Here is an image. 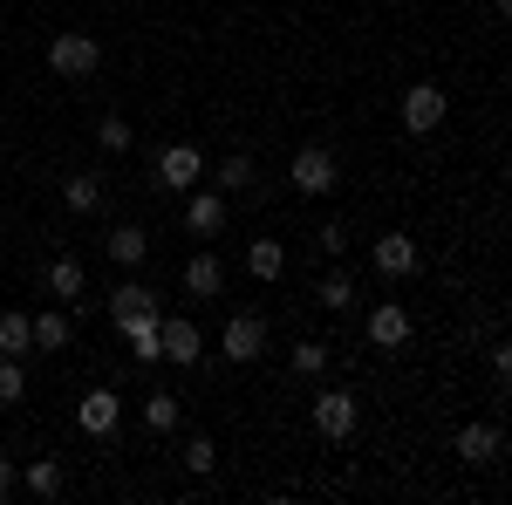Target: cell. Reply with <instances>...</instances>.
Wrapping results in <instances>:
<instances>
[{
  "instance_id": "484cf974",
  "label": "cell",
  "mask_w": 512,
  "mask_h": 505,
  "mask_svg": "<svg viewBox=\"0 0 512 505\" xmlns=\"http://www.w3.org/2000/svg\"><path fill=\"white\" fill-rule=\"evenodd\" d=\"M96 144H103L110 157H123L130 144H137V130H130V117H103V123H96Z\"/></svg>"
},
{
  "instance_id": "5b68a950",
  "label": "cell",
  "mask_w": 512,
  "mask_h": 505,
  "mask_svg": "<svg viewBox=\"0 0 512 505\" xmlns=\"http://www.w3.org/2000/svg\"><path fill=\"white\" fill-rule=\"evenodd\" d=\"M410 335H417V321H410V308H403V301H376V308H369V321H362V342H369V349H383V355H396Z\"/></svg>"
},
{
  "instance_id": "3957f363",
  "label": "cell",
  "mask_w": 512,
  "mask_h": 505,
  "mask_svg": "<svg viewBox=\"0 0 512 505\" xmlns=\"http://www.w3.org/2000/svg\"><path fill=\"white\" fill-rule=\"evenodd\" d=\"M444 117H451V96H444L437 82H410V89H403V130H410V137H437Z\"/></svg>"
},
{
  "instance_id": "ba28073f",
  "label": "cell",
  "mask_w": 512,
  "mask_h": 505,
  "mask_svg": "<svg viewBox=\"0 0 512 505\" xmlns=\"http://www.w3.org/2000/svg\"><path fill=\"white\" fill-rule=\"evenodd\" d=\"M369 267L383 273V280H410V273L424 267V253H417L410 233H383V239H369Z\"/></svg>"
},
{
  "instance_id": "4fadbf2b",
  "label": "cell",
  "mask_w": 512,
  "mask_h": 505,
  "mask_svg": "<svg viewBox=\"0 0 512 505\" xmlns=\"http://www.w3.org/2000/svg\"><path fill=\"white\" fill-rule=\"evenodd\" d=\"M62 308H82L89 301V273H82V260H48V280H41Z\"/></svg>"
},
{
  "instance_id": "ac0fdd59",
  "label": "cell",
  "mask_w": 512,
  "mask_h": 505,
  "mask_svg": "<svg viewBox=\"0 0 512 505\" xmlns=\"http://www.w3.org/2000/svg\"><path fill=\"white\" fill-rule=\"evenodd\" d=\"M28 328H35V355L69 349V314H62V308H41V314H28Z\"/></svg>"
},
{
  "instance_id": "7a4b0ae2",
  "label": "cell",
  "mask_w": 512,
  "mask_h": 505,
  "mask_svg": "<svg viewBox=\"0 0 512 505\" xmlns=\"http://www.w3.org/2000/svg\"><path fill=\"white\" fill-rule=\"evenodd\" d=\"M287 185H294L301 198H328L335 185H342L335 151H328V144H301V151H294V164H287Z\"/></svg>"
},
{
  "instance_id": "d6986e66",
  "label": "cell",
  "mask_w": 512,
  "mask_h": 505,
  "mask_svg": "<svg viewBox=\"0 0 512 505\" xmlns=\"http://www.w3.org/2000/svg\"><path fill=\"white\" fill-rule=\"evenodd\" d=\"M0 355H14V362H28V355H35V328H28V314H21V308L0 314Z\"/></svg>"
},
{
  "instance_id": "8fae6325",
  "label": "cell",
  "mask_w": 512,
  "mask_h": 505,
  "mask_svg": "<svg viewBox=\"0 0 512 505\" xmlns=\"http://www.w3.org/2000/svg\"><path fill=\"white\" fill-rule=\"evenodd\" d=\"M117 424H123V396L117 389H89V396L76 403V430L82 437H110Z\"/></svg>"
},
{
  "instance_id": "d4e9b609",
  "label": "cell",
  "mask_w": 512,
  "mask_h": 505,
  "mask_svg": "<svg viewBox=\"0 0 512 505\" xmlns=\"http://www.w3.org/2000/svg\"><path fill=\"white\" fill-rule=\"evenodd\" d=\"M144 253H151V233H144V226H117V233H110V260H117V267H144Z\"/></svg>"
},
{
  "instance_id": "f546056e",
  "label": "cell",
  "mask_w": 512,
  "mask_h": 505,
  "mask_svg": "<svg viewBox=\"0 0 512 505\" xmlns=\"http://www.w3.org/2000/svg\"><path fill=\"white\" fill-rule=\"evenodd\" d=\"M315 246L328 253V260H342V253H349V226H342V219H328V226L315 233Z\"/></svg>"
},
{
  "instance_id": "f1b7e54d",
  "label": "cell",
  "mask_w": 512,
  "mask_h": 505,
  "mask_svg": "<svg viewBox=\"0 0 512 505\" xmlns=\"http://www.w3.org/2000/svg\"><path fill=\"white\" fill-rule=\"evenodd\" d=\"M28 396V376H21V362L14 355H0V403H21Z\"/></svg>"
},
{
  "instance_id": "e0dca14e",
  "label": "cell",
  "mask_w": 512,
  "mask_h": 505,
  "mask_svg": "<svg viewBox=\"0 0 512 505\" xmlns=\"http://www.w3.org/2000/svg\"><path fill=\"white\" fill-rule=\"evenodd\" d=\"M219 287H226V267H219V253H192V260H185V294L212 301Z\"/></svg>"
},
{
  "instance_id": "9c48e42d",
  "label": "cell",
  "mask_w": 512,
  "mask_h": 505,
  "mask_svg": "<svg viewBox=\"0 0 512 505\" xmlns=\"http://www.w3.org/2000/svg\"><path fill=\"white\" fill-rule=\"evenodd\" d=\"M185 233H192V239H219V233H226V192L192 185V192H185Z\"/></svg>"
},
{
  "instance_id": "2e32d148",
  "label": "cell",
  "mask_w": 512,
  "mask_h": 505,
  "mask_svg": "<svg viewBox=\"0 0 512 505\" xmlns=\"http://www.w3.org/2000/svg\"><path fill=\"white\" fill-rule=\"evenodd\" d=\"M62 485H69L62 458H28V465H21V492H28V499H62Z\"/></svg>"
},
{
  "instance_id": "7402d4cb",
  "label": "cell",
  "mask_w": 512,
  "mask_h": 505,
  "mask_svg": "<svg viewBox=\"0 0 512 505\" xmlns=\"http://www.w3.org/2000/svg\"><path fill=\"white\" fill-rule=\"evenodd\" d=\"M246 273H253V280H280V273H287V246H280V239H253V246H246Z\"/></svg>"
},
{
  "instance_id": "ffe728a7",
  "label": "cell",
  "mask_w": 512,
  "mask_h": 505,
  "mask_svg": "<svg viewBox=\"0 0 512 505\" xmlns=\"http://www.w3.org/2000/svg\"><path fill=\"white\" fill-rule=\"evenodd\" d=\"M253 185H260V171H253V157H246V151H233L219 171H212V192H226V198H233V192H253Z\"/></svg>"
},
{
  "instance_id": "9a60e30c",
  "label": "cell",
  "mask_w": 512,
  "mask_h": 505,
  "mask_svg": "<svg viewBox=\"0 0 512 505\" xmlns=\"http://www.w3.org/2000/svg\"><path fill=\"white\" fill-rule=\"evenodd\" d=\"M499 451H506L499 424H465L458 430V458H465V465H499Z\"/></svg>"
},
{
  "instance_id": "83f0119b",
  "label": "cell",
  "mask_w": 512,
  "mask_h": 505,
  "mask_svg": "<svg viewBox=\"0 0 512 505\" xmlns=\"http://www.w3.org/2000/svg\"><path fill=\"white\" fill-rule=\"evenodd\" d=\"M328 369V342H294V376H321Z\"/></svg>"
},
{
  "instance_id": "cb8c5ba5",
  "label": "cell",
  "mask_w": 512,
  "mask_h": 505,
  "mask_svg": "<svg viewBox=\"0 0 512 505\" xmlns=\"http://www.w3.org/2000/svg\"><path fill=\"white\" fill-rule=\"evenodd\" d=\"M144 308H158V294H151L144 280H117V287H110V321H123V314H144Z\"/></svg>"
},
{
  "instance_id": "30bf717a",
  "label": "cell",
  "mask_w": 512,
  "mask_h": 505,
  "mask_svg": "<svg viewBox=\"0 0 512 505\" xmlns=\"http://www.w3.org/2000/svg\"><path fill=\"white\" fill-rule=\"evenodd\" d=\"M219 355H226V362H260V355H267V321H260V314H233L226 335H219Z\"/></svg>"
},
{
  "instance_id": "8992f818",
  "label": "cell",
  "mask_w": 512,
  "mask_h": 505,
  "mask_svg": "<svg viewBox=\"0 0 512 505\" xmlns=\"http://www.w3.org/2000/svg\"><path fill=\"white\" fill-rule=\"evenodd\" d=\"M158 185H164V192H192V185H205V151L185 144V137L164 144V151H158Z\"/></svg>"
},
{
  "instance_id": "4dcf8cb0",
  "label": "cell",
  "mask_w": 512,
  "mask_h": 505,
  "mask_svg": "<svg viewBox=\"0 0 512 505\" xmlns=\"http://www.w3.org/2000/svg\"><path fill=\"white\" fill-rule=\"evenodd\" d=\"M14 485H21V465H14V458H0V499H7Z\"/></svg>"
},
{
  "instance_id": "7c38bea8",
  "label": "cell",
  "mask_w": 512,
  "mask_h": 505,
  "mask_svg": "<svg viewBox=\"0 0 512 505\" xmlns=\"http://www.w3.org/2000/svg\"><path fill=\"white\" fill-rule=\"evenodd\" d=\"M164 362H178V369H198V355H205V335H198V321L185 314H164Z\"/></svg>"
},
{
  "instance_id": "603a6c76",
  "label": "cell",
  "mask_w": 512,
  "mask_h": 505,
  "mask_svg": "<svg viewBox=\"0 0 512 505\" xmlns=\"http://www.w3.org/2000/svg\"><path fill=\"white\" fill-rule=\"evenodd\" d=\"M315 301H321L328 314H349V308H355V273H342V267L321 273V280H315Z\"/></svg>"
},
{
  "instance_id": "277c9868",
  "label": "cell",
  "mask_w": 512,
  "mask_h": 505,
  "mask_svg": "<svg viewBox=\"0 0 512 505\" xmlns=\"http://www.w3.org/2000/svg\"><path fill=\"white\" fill-rule=\"evenodd\" d=\"M48 69L69 76V82L96 76V69H103V41H96V35H55V41H48Z\"/></svg>"
},
{
  "instance_id": "6da1fadb",
  "label": "cell",
  "mask_w": 512,
  "mask_h": 505,
  "mask_svg": "<svg viewBox=\"0 0 512 505\" xmlns=\"http://www.w3.org/2000/svg\"><path fill=\"white\" fill-rule=\"evenodd\" d=\"M308 424H315L328 444L355 437V424H362V403H355V389H315V396H308Z\"/></svg>"
},
{
  "instance_id": "44dd1931",
  "label": "cell",
  "mask_w": 512,
  "mask_h": 505,
  "mask_svg": "<svg viewBox=\"0 0 512 505\" xmlns=\"http://www.w3.org/2000/svg\"><path fill=\"white\" fill-rule=\"evenodd\" d=\"M144 424L158 430V437H171V430L185 424V403H178L171 389H151V396H144Z\"/></svg>"
},
{
  "instance_id": "52a82bcc",
  "label": "cell",
  "mask_w": 512,
  "mask_h": 505,
  "mask_svg": "<svg viewBox=\"0 0 512 505\" xmlns=\"http://www.w3.org/2000/svg\"><path fill=\"white\" fill-rule=\"evenodd\" d=\"M123 328V342H130V355H137V369H158L164 362V308H144V314H123L117 321Z\"/></svg>"
},
{
  "instance_id": "4316f807",
  "label": "cell",
  "mask_w": 512,
  "mask_h": 505,
  "mask_svg": "<svg viewBox=\"0 0 512 505\" xmlns=\"http://www.w3.org/2000/svg\"><path fill=\"white\" fill-rule=\"evenodd\" d=\"M212 465H219V444H212V437H192V444H185V471H192V478H212Z\"/></svg>"
},
{
  "instance_id": "5bb4252c",
  "label": "cell",
  "mask_w": 512,
  "mask_h": 505,
  "mask_svg": "<svg viewBox=\"0 0 512 505\" xmlns=\"http://www.w3.org/2000/svg\"><path fill=\"white\" fill-rule=\"evenodd\" d=\"M103 198H110V178H103V171H76V178H62V205L82 212V219L103 212Z\"/></svg>"
}]
</instances>
